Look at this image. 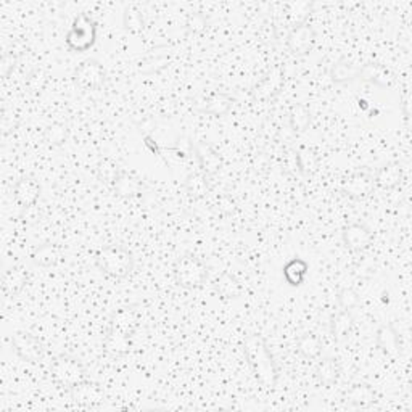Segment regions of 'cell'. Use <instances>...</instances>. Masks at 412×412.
Instances as JSON below:
<instances>
[{
  "mask_svg": "<svg viewBox=\"0 0 412 412\" xmlns=\"http://www.w3.org/2000/svg\"><path fill=\"white\" fill-rule=\"evenodd\" d=\"M340 372H342V367H340L338 359L331 358V356L319 360V364L316 367L317 380L326 386L337 382L338 377H340Z\"/></svg>",
  "mask_w": 412,
  "mask_h": 412,
  "instance_id": "cell-28",
  "label": "cell"
},
{
  "mask_svg": "<svg viewBox=\"0 0 412 412\" xmlns=\"http://www.w3.org/2000/svg\"><path fill=\"white\" fill-rule=\"evenodd\" d=\"M190 147H192V152L198 159L200 168H202L200 171H203L208 177L214 176L216 173L221 171V168H223V158H221V154L209 143L203 141H190Z\"/></svg>",
  "mask_w": 412,
  "mask_h": 412,
  "instance_id": "cell-12",
  "label": "cell"
},
{
  "mask_svg": "<svg viewBox=\"0 0 412 412\" xmlns=\"http://www.w3.org/2000/svg\"><path fill=\"white\" fill-rule=\"evenodd\" d=\"M375 398H377V395H375L372 386H369L367 383L353 385L347 393L348 404L354 406V408H369L375 403Z\"/></svg>",
  "mask_w": 412,
  "mask_h": 412,
  "instance_id": "cell-24",
  "label": "cell"
},
{
  "mask_svg": "<svg viewBox=\"0 0 412 412\" xmlns=\"http://www.w3.org/2000/svg\"><path fill=\"white\" fill-rule=\"evenodd\" d=\"M136 327H137V312L134 311V309L122 308L113 312L111 321H110V331L108 332L121 335V337L132 340Z\"/></svg>",
  "mask_w": 412,
  "mask_h": 412,
  "instance_id": "cell-16",
  "label": "cell"
},
{
  "mask_svg": "<svg viewBox=\"0 0 412 412\" xmlns=\"http://www.w3.org/2000/svg\"><path fill=\"white\" fill-rule=\"evenodd\" d=\"M185 28H187V33L192 35L203 34L205 29L208 28V17L202 12L190 13L187 18V23H185Z\"/></svg>",
  "mask_w": 412,
  "mask_h": 412,
  "instance_id": "cell-37",
  "label": "cell"
},
{
  "mask_svg": "<svg viewBox=\"0 0 412 412\" xmlns=\"http://www.w3.org/2000/svg\"><path fill=\"white\" fill-rule=\"evenodd\" d=\"M171 61V55L168 52H157V54H150L147 55L145 58H142V61H138L137 70L138 73L152 76V74H158L166 68Z\"/></svg>",
  "mask_w": 412,
  "mask_h": 412,
  "instance_id": "cell-26",
  "label": "cell"
},
{
  "mask_svg": "<svg viewBox=\"0 0 412 412\" xmlns=\"http://www.w3.org/2000/svg\"><path fill=\"white\" fill-rule=\"evenodd\" d=\"M337 303L343 311H353L354 308L359 306L360 298L353 288H342L337 295Z\"/></svg>",
  "mask_w": 412,
  "mask_h": 412,
  "instance_id": "cell-36",
  "label": "cell"
},
{
  "mask_svg": "<svg viewBox=\"0 0 412 412\" xmlns=\"http://www.w3.org/2000/svg\"><path fill=\"white\" fill-rule=\"evenodd\" d=\"M71 395H73V399L76 403H81V404H90L94 403V401H99L102 398V391L99 390V386L92 385L89 380L74 386V388L71 390Z\"/></svg>",
  "mask_w": 412,
  "mask_h": 412,
  "instance_id": "cell-33",
  "label": "cell"
},
{
  "mask_svg": "<svg viewBox=\"0 0 412 412\" xmlns=\"http://www.w3.org/2000/svg\"><path fill=\"white\" fill-rule=\"evenodd\" d=\"M283 279L290 287H300L305 283L306 276L309 272V264L303 258H292L283 264Z\"/></svg>",
  "mask_w": 412,
  "mask_h": 412,
  "instance_id": "cell-20",
  "label": "cell"
},
{
  "mask_svg": "<svg viewBox=\"0 0 412 412\" xmlns=\"http://www.w3.org/2000/svg\"><path fill=\"white\" fill-rule=\"evenodd\" d=\"M47 137L50 143H55V145H60L66 141L68 137V127L65 125H54L47 129Z\"/></svg>",
  "mask_w": 412,
  "mask_h": 412,
  "instance_id": "cell-38",
  "label": "cell"
},
{
  "mask_svg": "<svg viewBox=\"0 0 412 412\" xmlns=\"http://www.w3.org/2000/svg\"><path fill=\"white\" fill-rule=\"evenodd\" d=\"M288 121H290V127L293 129V132H296V134L306 132L309 126H311V121H312L311 111H309L305 105H301V103H296V105H293L290 108V113H288Z\"/></svg>",
  "mask_w": 412,
  "mask_h": 412,
  "instance_id": "cell-29",
  "label": "cell"
},
{
  "mask_svg": "<svg viewBox=\"0 0 412 412\" xmlns=\"http://www.w3.org/2000/svg\"><path fill=\"white\" fill-rule=\"evenodd\" d=\"M50 374L56 385H60L61 388H66L70 391L73 390L74 386L89 380V375H87V369L84 367V364L77 358L70 356V354H60V356H56L50 365Z\"/></svg>",
  "mask_w": 412,
  "mask_h": 412,
  "instance_id": "cell-3",
  "label": "cell"
},
{
  "mask_svg": "<svg viewBox=\"0 0 412 412\" xmlns=\"http://www.w3.org/2000/svg\"><path fill=\"white\" fill-rule=\"evenodd\" d=\"M113 189H115L118 197L131 198L142 193L143 184L138 177L132 176V174H129L126 171H121V174L116 179V182L113 184Z\"/></svg>",
  "mask_w": 412,
  "mask_h": 412,
  "instance_id": "cell-23",
  "label": "cell"
},
{
  "mask_svg": "<svg viewBox=\"0 0 412 412\" xmlns=\"http://www.w3.org/2000/svg\"><path fill=\"white\" fill-rule=\"evenodd\" d=\"M12 347L15 349V353L18 354V358L23 359L24 363L38 364L45 356V349L42 347V343L29 332H15L12 335Z\"/></svg>",
  "mask_w": 412,
  "mask_h": 412,
  "instance_id": "cell-8",
  "label": "cell"
},
{
  "mask_svg": "<svg viewBox=\"0 0 412 412\" xmlns=\"http://www.w3.org/2000/svg\"><path fill=\"white\" fill-rule=\"evenodd\" d=\"M235 99L225 92H211V94H202L195 97L193 108L198 113L208 116H224L232 110Z\"/></svg>",
  "mask_w": 412,
  "mask_h": 412,
  "instance_id": "cell-7",
  "label": "cell"
},
{
  "mask_svg": "<svg viewBox=\"0 0 412 412\" xmlns=\"http://www.w3.org/2000/svg\"><path fill=\"white\" fill-rule=\"evenodd\" d=\"M45 81H47V77H45V74H44V71H40V70H38V71H34L33 74L29 76V81H28V86H29V89L33 90V92H40L44 89V86H45Z\"/></svg>",
  "mask_w": 412,
  "mask_h": 412,
  "instance_id": "cell-39",
  "label": "cell"
},
{
  "mask_svg": "<svg viewBox=\"0 0 412 412\" xmlns=\"http://www.w3.org/2000/svg\"><path fill=\"white\" fill-rule=\"evenodd\" d=\"M73 79L81 90H99L106 81L105 66L97 58H87L77 65Z\"/></svg>",
  "mask_w": 412,
  "mask_h": 412,
  "instance_id": "cell-6",
  "label": "cell"
},
{
  "mask_svg": "<svg viewBox=\"0 0 412 412\" xmlns=\"http://www.w3.org/2000/svg\"><path fill=\"white\" fill-rule=\"evenodd\" d=\"M283 86V74L279 70L271 71L253 87V99L258 102L272 100Z\"/></svg>",
  "mask_w": 412,
  "mask_h": 412,
  "instance_id": "cell-17",
  "label": "cell"
},
{
  "mask_svg": "<svg viewBox=\"0 0 412 412\" xmlns=\"http://www.w3.org/2000/svg\"><path fill=\"white\" fill-rule=\"evenodd\" d=\"M375 347L382 351L385 356L395 358L401 351V335L396 331L393 324H382L375 332Z\"/></svg>",
  "mask_w": 412,
  "mask_h": 412,
  "instance_id": "cell-13",
  "label": "cell"
},
{
  "mask_svg": "<svg viewBox=\"0 0 412 412\" xmlns=\"http://www.w3.org/2000/svg\"><path fill=\"white\" fill-rule=\"evenodd\" d=\"M122 169L118 166L115 161H111V159H102L99 163V166H97V173H99V177L100 180H103L105 184H115L118 176H120Z\"/></svg>",
  "mask_w": 412,
  "mask_h": 412,
  "instance_id": "cell-35",
  "label": "cell"
},
{
  "mask_svg": "<svg viewBox=\"0 0 412 412\" xmlns=\"http://www.w3.org/2000/svg\"><path fill=\"white\" fill-rule=\"evenodd\" d=\"M353 316L351 311H343L340 309L337 314H333L332 321H331V335L332 338L337 343H342L344 340H348L349 335L353 332Z\"/></svg>",
  "mask_w": 412,
  "mask_h": 412,
  "instance_id": "cell-21",
  "label": "cell"
},
{
  "mask_svg": "<svg viewBox=\"0 0 412 412\" xmlns=\"http://www.w3.org/2000/svg\"><path fill=\"white\" fill-rule=\"evenodd\" d=\"M122 28H125L127 33L131 34H138L145 29V18H143V13L137 7H129L125 8V13H122Z\"/></svg>",
  "mask_w": 412,
  "mask_h": 412,
  "instance_id": "cell-32",
  "label": "cell"
},
{
  "mask_svg": "<svg viewBox=\"0 0 412 412\" xmlns=\"http://www.w3.org/2000/svg\"><path fill=\"white\" fill-rule=\"evenodd\" d=\"M97 40V23L94 18L89 17L86 13H79L74 18L73 24L68 33H66L65 42L68 45L70 50L77 52H87L94 47Z\"/></svg>",
  "mask_w": 412,
  "mask_h": 412,
  "instance_id": "cell-5",
  "label": "cell"
},
{
  "mask_svg": "<svg viewBox=\"0 0 412 412\" xmlns=\"http://www.w3.org/2000/svg\"><path fill=\"white\" fill-rule=\"evenodd\" d=\"M214 290L219 296L225 298V300H235V298H240L241 293H244L241 283L234 276L229 274V272H223L214 280Z\"/></svg>",
  "mask_w": 412,
  "mask_h": 412,
  "instance_id": "cell-25",
  "label": "cell"
},
{
  "mask_svg": "<svg viewBox=\"0 0 412 412\" xmlns=\"http://www.w3.org/2000/svg\"><path fill=\"white\" fill-rule=\"evenodd\" d=\"M317 154L314 153L311 148H300L296 153V166L303 176H312L317 169Z\"/></svg>",
  "mask_w": 412,
  "mask_h": 412,
  "instance_id": "cell-34",
  "label": "cell"
},
{
  "mask_svg": "<svg viewBox=\"0 0 412 412\" xmlns=\"http://www.w3.org/2000/svg\"><path fill=\"white\" fill-rule=\"evenodd\" d=\"M359 71L360 65L353 63L349 60H338L337 63L332 65L331 68V79L335 84H348V82H353L359 79Z\"/></svg>",
  "mask_w": 412,
  "mask_h": 412,
  "instance_id": "cell-22",
  "label": "cell"
},
{
  "mask_svg": "<svg viewBox=\"0 0 412 412\" xmlns=\"http://www.w3.org/2000/svg\"><path fill=\"white\" fill-rule=\"evenodd\" d=\"M29 280V272L22 266H15L3 274L2 290L7 296H17Z\"/></svg>",
  "mask_w": 412,
  "mask_h": 412,
  "instance_id": "cell-19",
  "label": "cell"
},
{
  "mask_svg": "<svg viewBox=\"0 0 412 412\" xmlns=\"http://www.w3.org/2000/svg\"><path fill=\"white\" fill-rule=\"evenodd\" d=\"M372 230L363 223H353L342 229V241L349 251L359 253V251L367 250L372 244Z\"/></svg>",
  "mask_w": 412,
  "mask_h": 412,
  "instance_id": "cell-11",
  "label": "cell"
},
{
  "mask_svg": "<svg viewBox=\"0 0 412 412\" xmlns=\"http://www.w3.org/2000/svg\"><path fill=\"white\" fill-rule=\"evenodd\" d=\"M296 349L305 359H316L322 351V342L317 335L305 333L298 338Z\"/></svg>",
  "mask_w": 412,
  "mask_h": 412,
  "instance_id": "cell-31",
  "label": "cell"
},
{
  "mask_svg": "<svg viewBox=\"0 0 412 412\" xmlns=\"http://www.w3.org/2000/svg\"><path fill=\"white\" fill-rule=\"evenodd\" d=\"M287 49L290 50L292 55L305 56L312 50L316 44V31L308 22L293 26L290 33L285 38Z\"/></svg>",
  "mask_w": 412,
  "mask_h": 412,
  "instance_id": "cell-9",
  "label": "cell"
},
{
  "mask_svg": "<svg viewBox=\"0 0 412 412\" xmlns=\"http://www.w3.org/2000/svg\"><path fill=\"white\" fill-rule=\"evenodd\" d=\"M241 349H244V356L256 382L262 388L274 390L277 380H279V367H277L266 338L256 333L246 335L241 342Z\"/></svg>",
  "mask_w": 412,
  "mask_h": 412,
  "instance_id": "cell-1",
  "label": "cell"
},
{
  "mask_svg": "<svg viewBox=\"0 0 412 412\" xmlns=\"http://www.w3.org/2000/svg\"><path fill=\"white\" fill-rule=\"evenodd\" d=\"M95 264L108 277L122 280L134 272L136 260L125 245H108L95 255Z\"/></svg>",
  "mask_w": 412,
  "mask_h": 412,
  "instance_id": "cell-2",
  "label": "cell"
},
{
  "mask_svg": "<svg viewBox=\"0 0 412 412\" xmlns=\"http://www.w3.org/2000/svg\"><path fill=\"white\" fill-rule=\"evenodd\" d=\"M40 197V185L34 177H22L13 187V198L22 208H31Z\"/></svg>",
  "mask_w": 412,
  "mask_h": 412,
  "instance_id": "cell-14",
  "label": "cell"
},
{
  "mask_svg": "<svg viewBox=\"0 0 412 412\" xmlns=\"http://www.w3.org/2000/svg\"><path fill=\"white\" fill-rule=\"evenodd\" d=\"M185 192L189 193V197L192 198H200L209 190V177L206 176L203 171H195L190 173L187 177H185Z\"/></svg>",
  "mask_w": 412,
  "mask_h": 412,
  "instance_id": "cell-30",
  "label": "cell"
},
{
  "mask_svg": "<svg viewBox=\"0 0 412 412\" xmlns=\"http://www.w3.org/2000/svg\"><path fill=\"white\" fill-rule=\"evenodd\" d=\"M401 180H403V168H401V164L398 161L386 163L374 173L375 185H379V187H382L385 190L398 187Z\"/></svg>",
  "mask_w": 412,
  "mask_h": 412,
  "instance_id": "cell-18",
  "label": "cell"
},
{
  "mask_svg": "<svg viewBox=\"0 0 412 412\" xmlns=\"http://www.w3.org/2000/svg\"><path fill=\"white\" fill-rule=\"evenodd\" d=\"M208 279V269L200 258L182 255L174 264V280L185 290H197Z\"/></svg>",
  "mask_w": 412,
  "mask_h": 412,
  "instance_id": "cell-4",
  "label": "cell"
},
{
  "mask_svg": "<svg viewBox=\"0 0 412 412\" xmlns=\"http://www.w3.org/2000/svg\"><path fill=\"white\" fill-rule=\"evenodd\" d=\"M374 185V173L365 171V169H358V171L351 173L343 180L342 192L344 197L351 200H363L372 193Z\"/></svg>",
  "mask_w": 412,
  "mask_h": 412,
  "instance_id": "cell-10",
  "label": "cell"
},
{
  "mask_svg": "<svg viewBox=\"0 0 412 412\" xmlns=\"http://www.w3.org/2000/svg\"><path fill=\"white\" fill-rule=\"evenodd\" d=\"M31 260L35 267H42V269L54 267L60 261V248L54 244H44L35 248L34 253L31 255Z\"/></svg>",
  "mask_w": 412,
  "mask_h": 412,
  "instance_id": "cell-27",
  "label": "cell"
},
{
  "mask_svg": "<svg viewBox=\"0 0 412 412\" xmlns=\"http://www.w3.org/2000/svg\"><path fill=\"white\" fill-rule=\"evenodd\" d=\"M359 79L367 81L370 84L380 87V89H390L395 84V76L386 66L380 63H365L360 65Z\"/></svg>",
  "mask_w": 412,
  "mask_h": 412,
  "instance_id": "cell-15",
  "label": "cell"
}]
</instances>
